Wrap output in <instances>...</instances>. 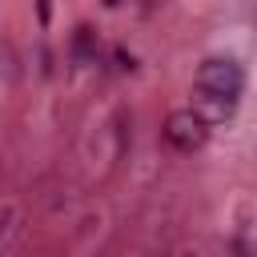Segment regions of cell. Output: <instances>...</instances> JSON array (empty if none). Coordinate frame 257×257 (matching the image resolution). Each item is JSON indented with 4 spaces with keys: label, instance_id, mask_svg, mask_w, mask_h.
I'll return each instance as SVG.
<instances>
[{
    "label": "cell",
    "instance_id": "6",
    "mask_svg": "<svg viewBox=\"0 0 257 257\" xmlns=\"http://www.w3.org/2000/svg\"><path fill=\"white\" fill-rule=\"evenodd\" d=\"M116 64H120L124 72H133V68H137V56H133V52H124V48H116Z\"/></svg>",
    "mask_w": 257,
    "mask_h": 257
},
{
    "label": "cell",
    "instance_id": "2",
    "mask_svg": "<svg viewBox=\"0 0 257 257\" xmlns=\"http://www.w3.org/2000/svg\"><path fill=\"white\" fill-rule=\"evenodd\" d=\"M209 137V120H201L193 108H181L165 120V141L177 149V153H197Z\"/></svg>",
    "mask_w": 257,
    "mask_h": 257
},
{
    "label": "cell",
    "instance_id": "9",
    "mask_svg": "<svg viewBox=\"0 0 257 257\" xmlns=\"http://www.w3.org/2000/svg\"><path fill=\"white\" fill-rule=\"evenodd\" d=\"M104 4H108V8H116V4H120V0H104Z\"/></svg>",
    "mask_w": 257,
    "mask_h": 257
},
{
    "label": "cell",
    "instance_id": "7",
    "mask_svg": "<svg viewBox=\"0 0 257 257\" xmlns=\"http://www.w3.org/2000/svg\"><path fill=\"white\" fill-rule=\"evenodd\" d=\"M48 16H52V4H48V0H36V20H40V28H48Z\"/></svg>",
    "mask_w": 257,
    "mask_h": 257
},
{
    "label": "cell",
    "instance_id": "8",
    "mask_svg": "<svg viewBox=\"0 0 257 257\" xmlns=\"http://www.w3.org/2000/svg\"><path fill=\"white\" fill-rule=\"evenodd\" d=\"M40 76H52V52L40 44Z\"/></svg>",
    "mask_w": 257,
    "mask_h": 257
},
{
    "label": "cell",
    "instance_id": "1",
    "mask_svg": "<svg viewBox=\"0 0 257 257\" xmlns=\"http://www.w3.org/2000/svg\"><path fill=\"white\" fill-rule=\"evenodd\" d=\"M197 88L217 92V96H225V100L237 104V96L245 92V68L237 60H229V56L225 60H205L197 68Z\"/></svg>",
    "mask_w": 257,
    "mask_h": 257
},
{
    "label": "cell",
    "instance_id": "5",
    "mask_svg": "<svg viewBox=\"0 0 257 257\" xmlns=\"http://www.w3.org/2000/svg\"><path fill=\"white\" fill-rule=\"evenodd\" d=\"M16 221H20V213H16V205H4V209H0V249H8V245H12V233H16Z\"/></svg>",
    "mask_w": 257,
    "mask_h": 257
},
{
    "label": "cell",
    "instance_id": "4",
    "mask_svg": "<svg viewBox=\"0 0 257 257\" xmlns=\"http://www.w3.org/2000/svg\"><path fill=\"white\" fill-rule=\"evenodd\" d=\"M0 76H4V84H8V88L20 80V60H16V48H12V40H8V36H0Z\"/></svg>",
    "mask_w": 257,
    "mask_h": 257
},
{
    "label": "cell",
    "instance_id": "3",
    "mask_svg": "<svg viewBox=\"0 0 257 257\" xmlns=\"http://www.w3.org/2000/svg\"><path fill=\"white\" fill-rule=\"evenodd\" d=\"M72 60H76V64H92V60H96V32H92L88 24H80V28L72 32Z\"/></svg>",
    "mask_w": 257,
    "mask_h": 257
}]
</instances>
